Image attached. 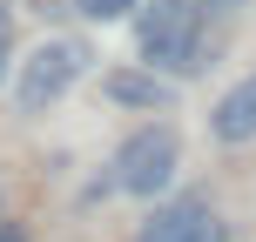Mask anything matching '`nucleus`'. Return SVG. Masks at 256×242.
<instances>
[{
	"mask_svg": "<svg viewBox=\"0 0 256 242\" xmlns=\"http://www.w3.org/2000/svg\"><path fill=\"white\" fill-rule=\"evenodd\" d=\"M202 20H209L202 0H142L135 7L142 61H148L155 74H168V81L196 74V67H202Z\"/></svg>",
	"mask_w": 256,
	"mask_h": 242,
	"instance_id": "nucleus-1",
	"label": "nucleus"
},
{
	"mask_svg": "<svg viewBox=\"0 0 256 242\" xmlns=\"http://www.w3.org/2000/svg\"><path fill=\"white\" fill-rule=\"evenodd\" d=\"M176 168H182V135L168 121H142L135 135L122 141L115 155H108V175L94 182V195H142V202H155V195L176 182Z\"/></svg>",
	"mask_w": 256,
	"mask_h": 242,
	"instance_id": "nucleus-2",
	"label": "nucleus"
},
{
	"mask_svg": "<svg viewBox=\"0 0 256 242\" xmlns=\"http://www.w3.org/2000/svg\"><path fill=\"white\" fill-rule=\"evenodd\" d=\"M94 67V47L81 34H48L34 54L20 61V74H14V101H20V115H48L54 101H68V94L88 81Z\"/></svg>",
	"mask_w": 256,
	"mask_h": 242,
	"instance_id": "nucleus-3",
	"label": "nucleus"
},
{
	"mask_svg": "<svg viewBox=\"0 0 256 242\" xmlns=\"http://www.w3.org/2000/svg\"><path fill=\"white\" fill-rule=\"evenodd\" d=\"M135 242H230V222L202 202V195H176L135 229Z\"/></svg>",
	"mask_w": 256,
	"mask_h": 242,
	"instance_id": "nucleus-4",
	"label": "nucleus"
},
{
	"mask_svg": "<svg viewBox=\"0 0 256 242\" xmlns=\"http://www.w3.org/2000/svg\"><path fill=\"white\" fill-rule=\"evenodd\" d=\"M102 101L135 108V115H162V108H176V81L155 74V67H108L102 74Z\"/></svg>",
	"mask_w": 256,
	"mask_h": 242,
	"instance_id": "nucleus-5",
	"label": "nucleus"
},
{
	"mask_svg": "<svg viewBox=\"0 0 256 242\" xmlns=\"http://www.w3.org/2000/svg\"><path fill=\"white\" fill-rule=\"evenodd\" d=\"M209 135H216L222 148H243V141H256V74H243L216 108H209Z\"/></svg>",
	"mask_w": 256,
	"mask_h": 242,
	"instance_id": "nucleus-6",
	"label": "nucleus"
},
{
	"mask_svg": "<svg viewBox=\"0 0 256 242\" xmlns=\"http://www.w3.org/2000/svg\"><path fill=\"white\" fill-rule=\"evenodd\" d=\"M142 0H74V13H88V20H128Z\"/></svg>",
	"mask_w": 256,
	"mask_h": 242,
	"instance_id": "nucleus-7",
	"label": "nucleus"
},
{
	"mask_svg": "<svg viewBox=\"0 0 256 242\" xmlns=\"http://www.w3.org/2000/svg\"><path fill=\"white\" fill-rule=\"evenodd\" d=\"M14 74V7L0 0V81Z\"/></svg>",
	"mask_w": 256,
	"mask_h": 242,
	"instance_id": "nucleus-8",
	"label": "nucleus"
},
{
	"mask_svg": "<svg viewBox=\"0 0 256 242\" xmlns=\"http://www.w3.org/2000/svg\"><path fill=\"white\" fill-rule=\"evenodd\" d=\"M0 242H34V236H27L20 222H0Z\"/></svg>",
	"mask_w": 256,
	"mask_h": 242,
	"instance_id": "nucleus-9",
	"label": "nucleus"
},
{
	"mask_svg": "<svg viewBox=\"0 0 256 242\" xmlns=\"http://www.w3.org/2000/svg\"><path fill=\"white\" fill-rule=\"evenodd\" d=\"M202 7H209V13H230V7H243V0H202Z\"/></svg>",
	"mask_w": 256,
	"mask_h": 242,
	"instance_id": "nucleus-10",
	"label": "nucleus"
}]
</instances>
